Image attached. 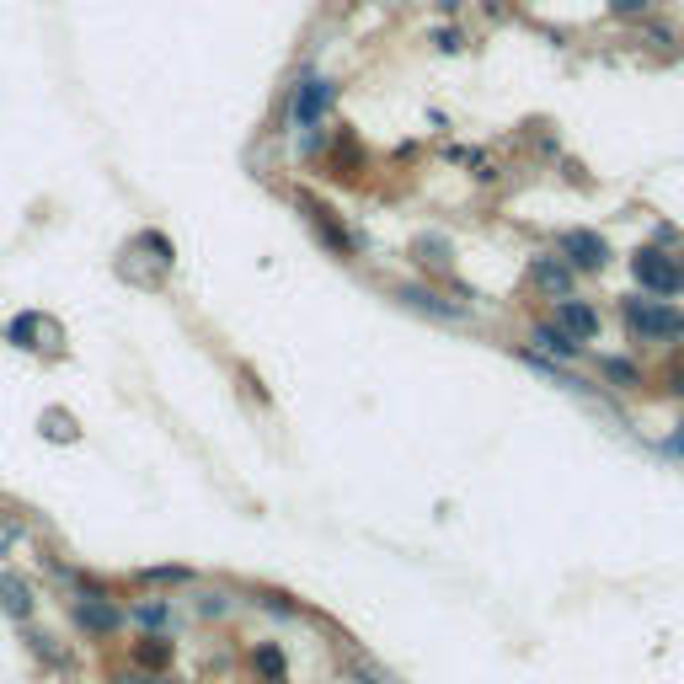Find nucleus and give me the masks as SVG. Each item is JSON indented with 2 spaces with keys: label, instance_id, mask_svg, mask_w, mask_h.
I'll use <instances>...</instances> for the list:
<instances>
[{
  "label": "nucleus",
  "instance_id": "19",
  "mask_svg": "<svg viewBox=\"0 0 684 684\" xmlns=\"http://www.w3.org/2000/svg\"><path fill=\"white\" fill-rule=\"evenodd\" d=\"M433 43H439V49H444V54H455V49H460V43H465V38L455 33V27H439V33H433Z\"/></svg>",
  "mask_w": 684,
  "mask_h": 684
},
{
  "label": "nucleus",
  "instance_id": "5",
  "mask_svg": "<svg viewBox=\"0 0 684 684\" xmlns=\"http://www.w3.org/2000/svg\"><path fill=\"white\" fill-rule=\"evenodd\" d=\"M530 284L551 300H567L572 294V262L567 257H530Z\"/></svg>",
  "mask_w": 684,
  "mask_h": 684
},
{
  "label": "nucleus",
  "instance_id": "15",
  "mask_svg": "<svg viewBox=\"0 0 684 684\" xmlns=\"http://www.w3.org/2000/svg\"><path fill=\"white\" fill-rule=\"evenodd\" d=\"M599 375H604V380H615L620 391H636V385H642V369L626 364V359H599Z\"/></svg>",
  "mask_w": 684,
  "mask_h": 684
},
{
  "label": "nucleus",
  "instance_id": "14",
  "mask_svg": "<svg viewBox=\"0 0 684 684\" xmlns=\"http://www.w3.org/2000/svg\"><path fill=\"white\" fill-rule=\"evenodd\" d=\"M134 663L139 668H166L171 663V642H166V636H145V642L134 647Z\"/></svg>",
  "mask_w": 684,
  "mask_h": 684
},
{
  "label": "nucleus",
  "instance_id": "10",
  "mask_svg": "<svg viewBox=\"0 0 684 684\" xmlns=\"http://www.w3.org/2000/svg\"><path fill=\"white\" fill-rule=\"evenodd\" d=\"M401 300H407L412 310H428V316H444V321H460L465 316V305L444 300L439 289H423V284H407V289H401Z\"/></svg>",
  "mask_w": 684,
  "mask_h": 684
},
{
  "label": "nucleus",
  "instance_id": "20",
  "mask_svg": "<svg viewBox=\"0 0 684 684\" xmlns=\"http://www.w3.org/2000/svg\"><path fill=\"white\" fill-rule=\"evenodd\" d=\"M139 620H145V626H161V620H166V604H139Z\"/></svg>",
  "mask_w": 684,
  "mask_h": 684
},
{
  "label": "nucleus",
  "instance_id": "3",
  "mask_svg": "<svg viewBox=\"0 0 684 684\" xmlns=\"http://www.w3.org/2000/svg\"><path fill=\"white\" fill-rule=\"evenodd\" d=\"M337 102V81H326V75H300L289 91V118L300 123V129H316V123L332 113Z\"/></svg>",
  "mask_w": 684,
  "mask_h": 684
},
{
  "label": "nucleus",
  "instance_id": "18",
  "mask_svg": "<svg viewBox=\"0 0 684 684\" xmlns=\"http://www.w3.org/2000/svg\"><path fill=\"white\" fill-rule=\"evenodd\" d=\"M417 262H423V268H428V262H433V268H439V273H449V268H455V262H449V246L444 241H417Z\"/></svg>",
  "mask_w": 684,
  "mask_h": 684
},
{
  "label": "nucleus",
  "instance_id": "22",
  "mask_svg": "<svg viewBox=\"0 0 684 684\" xmlns=\"http://www.w3.org/2000/svg\"><path fill=\"white\" fill-rule=\"evenodd\" d=\"M11 546H17V530H11V524H0V556H6Z\"/></svg>",
  "mask_w": 684,
  "mask_h": 684
},
{
  "label": "nucleus",
  "instance_id": "9",
  "mask_svg": "<svg viewBox=\"0 0 684 684\" xmlns=\"http://www.w3.org/2000/svg\"><path fill=\"white\" fill-rule=\"evenodd\" d=\"M75 626L107 636V631H118V610L102 594H86V599H75Z\"/></svg>",
  "mask_w": 684,
  "mask_h": 684
},
{
  "label": "nucleus",
  "instance_id": "17",
  "mask_svg": "<svg viewBox=\"0 0 684 684\" xmlns=\"http://www.w3.org/2000/svg\"><path fill=\"white\" fill-rule=\"evenodd\" d=\"M43 439H54V444L65 439L70 444L75 439V417L70 412H43Z\"/></svg>",
  "mask_w": 684,
  "mask_h": 684
},
{
  "label": "nucleus",
  "instance_id": "2",
  "mask_svg": "<svg viewBox=\"0 0 684 684\" xmlns=\"http://www.w3.org/2000/svg\"><path fill=\"white\" fill-rule=\"evenodd\" d=\"M631 278H636L647 294H658V300H668V294H684V262L668 257L663 246H636Z\"/></svg>",
  "mask_w": 684,
  "mask_h": 684
},
{
  "label": "nucleus",
  "instance_id": "12",
  "mask_svg": "<svg viewBox=\"0 0 684 684\" xmlns=\"http://www.w3.org/2000/svg\"><path fill=\"white\" fill-rule=\"evenodd\" d=\"M252 668H257L268 684H284V679H289V663H284V652H278L273 642H257V647H252Z\"/></svg>",
  "mask_w": 684,
  "mask_h": 684
},
{
  "label": "nucleus",
  "instance_id": "4",
  "mask_svg": "<svg viewBox=\"0 0 684 684\" xmlns=\"http://www.w3.org/2000/svg\"><path fill=\"white\" fill-rule=\"evenodd\" d=\"M556 257H567L572 273H599L610 262V241L599 230H562L556 236Z\"/></svg>",
  "mask_w": 684,
  "mask_h": 684
},
{
  "label": "nucleus",
  "instance_id": "1",
  "mask_svg": "<svg viewBox=\"0 0 684 684\" xmlns=\"http://www.w3.org/2000/svg\"><path fill=\"white\" fill-rule=\"evenodd\" d=\"M620 321L636 342H674L684 337V310L663 305V300H626L620 305Z\"/></svg>",
  "mask_w": 684,
  "mask_h": 684
},
{
  "label": "nucleus",
  "instance_id": "21",
  "mask_svg": "<svg viewBox=\"0 0 684 684\" xmlns=\"http://www.w3.org/2000/svg\"><path fill=\"white\" fill-rule=\"evenodd\" d=\"M668 380H674L668 391H684V353H674V364H668Z\"/></svg>",
  "mask_w": 684,
  "mask_h": 684
},
{
  "label": "nucleus",
  "instance_id": "23",
  "mask_svg": "<svg viewBox=\"0 0 684 684\" xmlns=\"http://www.w3.org/2000/svg\"><path fill=\"white\" fill-rule=\"evenodd\" d=\"M123 684H171V679H150V674H134V679H123Z\"/></svg>",
  "mask_w": 684,
  "mask_h": 684
},
{
  "label": "nucleus",
  "instance_id": "8",
  "mask_svg": "<svg viewBox=\"0 0 684 684\" xmlns=\"http://www.w3.org/2000/svg\"><path fill=\"white\" fill-rule=\"evenodd\" d=\"M530 342H535V353H551V359H562V364L583 353V342L572 337L567 326H556V321H540L535 332H530Z\"/></svg>",
  "mask_w": 684,
  "mask_h": 684
},
{
  "label": "nucleus",
  "instance_id": "11",
  "mask_svg": "<svg viewBox=\"0 0 684 684\" xmlns=\"http://www.w3.org/2000/svg\"><path fill=\"white\" fill-rule=\"evenodd\" d=\"M0 610L27 620V615H33V588H27L22 578H11V572H0Z\"/></svg>",
  "mask_w": 684,
  "mask_h": 684
},
{
  "label": "nucleus",
  "instance_id": "16",
  "mask_svg": "<svg viewBox=\"0 0 684 684\" xmlns=\"http://www.w3.org/2000/svg\"><path fill=\"white\" fill-rule=\"evenodd\" d=\"M604 11H610L615 22H647L652 17V0H604Z\"/></svg>",
  "mask_w": 684,
  "mask_h": 684
},
{
  "label": "nucleus",
  "instance_id": "7",
  "mask_svg": "<svg viewBox=\"0 0 684 684\" xmlns=\"http://www.w3.org/2000/svg\"><path fill=\"white\" fill-rule=\"evenodd\" d=\"M556 326H567L578 342H588V337H599V310L588 300H572L567 294V300H556Z\"/></svg>",
  "mask_w": 684,
  "mask_h": 684
},
{
  "label": "nucleus",
  "instance_id": "13",
  "mask_svg": "<svg viewBox=\"0 0 684 684\" xmlns=\"http://www.w3.org/2000/svg\"><path fill=\"white\" fill-rule=\"evenodd\" d=\"M43 332H54V326L43 321V316H33V310H27V316H17V321L6 326V337L17 342V348H43V342H38Z\"/></svg>",
  "mask_w": 684,
  "mask_h": 684
},
{
  "label": "nucleus",
  "instance_id": "6",
  "mask_svg": "<svg viewBox=\"0 0 684 684\" xmlns=\"http://www.w3.org/2000/svg\"><path fill=\"white\" fill-rule=\"evenodd\" d=\"M300 204H305V214H310V225H316V236H321L326 246H332L337 257H348L353 246H359V241L348 236V225H337V220H332V209H326V204H316L310 193H300Z\"/></svg>",
  "mask_w": 684,
  "mask_h": 684
}]
</instances>
